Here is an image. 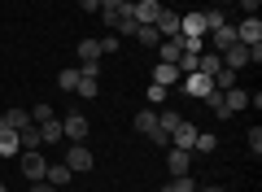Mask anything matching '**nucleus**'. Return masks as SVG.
<instances>
[{
    "label": "nucleus",
    "mask_w": 262,
    "mask_h": 192,
    "mask_svg": "<svg viewBox=\"0 0 262 192\" xmlns=\"http://www.w3.org/2000/svg\"><path fill=\"white\" fill-rule=\"evenodd\" d=\"M18 166H22V175H27L31 183H35V179H44V170H48L44 148H22V153H18Z\"/></svg>",
    "instance_id": "obj_1"
},
{
    "label": "nucleus",
    "mask_w": 262,
    "mask_h": 192,
    "mask_svg": "<svg viewBox=\"0 0 262 192\" xmlns=\"http://www.w3.org/2000/svg\"><path fill=\"white\" fill-rule=\"evenodd\" d=\"M66 166H70L75 175H83V170H92V166H96V157H92V148H88L83 140H79V144H70V148H66Z\"/></svg>",
    "instance_id": "obj_2"
},
{
    "label": "nucleus",
    "mask_w": 262,
    "mask_h": 192,
    "mask_svg": "<svg viewBox=\"0 0 262 192\" xmlns=\"http://www.w3.org/2000/svg\"><path fill=\"white\" fill-rule=\"evenodd\" d=\"M88 131H92V127H88V118H83L79 110H75V114H66V118H61V136L70 140V144H79V140H83Z\"/></svg>",
    "instance_id": "obj_3"
},
{
    "label": "nucleus",
    "mask_w": 262,
    "mask_h": 192,
    "mask_svg": "<svg viewBox=\"0 0 262 192\" xmlns=\"http://www.w3.org/2000/svg\"><path fill=\"white\" fill-rule=\"evenodd\" d=\"M184 92H188V96H201V101H206V96H210V92H214V79H210V74H184Z\"/></svg>",
    "instance_id": "obj_4"
},
{
    "label": "nucleus",
    "mask_w": 262,
    "mask_h": 192,
    "mask_svg": "<svg viewBox=\"0 0 262 192\" xmlns=\"http://www.w3.org/2000/svg\"><path fill=\"white\" fill-rule=\"evenodd\" d=\"M131 13H136V22H140V27H153V22H158V13H162V5H158V0H131Z\"/></svg>",
    "instance_id": "obj_5"
},
{
    "label": "nucleus",
    "mask_w": 262,
    "mask_h": 192,
    "mask_svg": "<svg viewBox=\"0 0 262 192\" xmlns=\"http://www.w3.org/2000/svg\"><path fill=\"white\" fill-rule=\"evenodd\" d=\"M236 44H262V22H258V13L245 18L241 27H236Z\"/></svg>",
    "instance_id": "obj_6"
},
{
    "label": "nucleus",
    "mask_w": 262,
    "mask_h": 192,
    "mask_svg": "<svg viewBox=\"0 0 262 192\" xmlns=\"http://www.w3.org/2000/svg\"><path fill=\"white\" fill-rule=\"evenodd\" d=\"M223 66L227 70H245V66H249V44H232V48H223Z\"/></svg>",
    "instance_id": "obj_7"
},
{
    "label": "nucleus",
    "mask_w": 262,
    "mask_h": 192,
    "mask_svg": "<svg viewBox=\"0 0 262 192\" xmlns=\"http://www.w3.org/2000/svg\"><path fill=\"white\" fill-rule=\"evenodd\" d=\"M166 170H170V175H188V170H192V153L170 144V153H166Z\"/></svg>",
    "instance_id": "obj_8"
},
{
    "label": "nucleus",
    "mask_w": 262,
    "mask_h": 192,
    "mask_svg": "<svg viewBox=\"0 0 262 192\" xmlns=\"http://www.w3.org/2000/svg\"><path fill=\"white\" fill-rule=\"evenodd\" d=\"M44 179H48V183H53V188H57V192H61V188H66V183L75 179V170H70V166H66V162H48V170H44Z\"/></svg>",
    "instance_id": "obj_9"
},
{
    "label": "nucleus",
    "mask_w": 262,
    "mask_h": 192,
    "mask_svg": "<svg viewBox=\"0 0 262 192\" xmlns=\"http://www.w3.org/2000/svg\"><path fill=\"white\" fill-rule=\"evenodd\" d=\"M223 105H227V114L236 118L241 110H249V92H245V88H227L223 92Z\"/></svg>",
    "instance_id": "obj_10"
},
{
    "label": "nucleus",
    "mask_w": 262,
    "mask_h": 192,
    "mask_svg": "<svg viewBox=\"0 0 262 192\" xmlns=\"http://www.w3.org/2000/svg\"><path fill=\"white\" fill-rule=\"evenodd\" d=\"M170 144H175V148H188V153H192V144H196V127H192V122H179V127L170 131Z\"/></svg>",
    "instance_id": "obj_11"
},
{
    "label": "nucleus",
    "mask_w": 262,
    "mask_h": 192,
    "mask_svg": "<svg viewBox=\"0 0 262 192\" xmlns=\"http://www.w3.org/2000/svg\"><path fill=\"white\" fill-rule=\"evenodd\" d=\"M179 79H184V74L170 61H153V83H158V88H170V83H179Z\"/></svg>",
    "instance_id": "obj_12"
},
{
    "label": "nucleus",
    "mask_w": 262,
    "mask_h": 192,
    "mask_svg": "<svg viewBox=\"0 0 262 192\" xmlns=\"http://www.w3.org/2000/svg\"><path fill=\"white\" fill-rule=\"evenodd\" d=\"M153 27H158V35H162V39H175V35H179V13L162 9V13H158V22H153Z\"/></svg>",
    "instance_id": "obj_13"
},
{
    "label": "nucleus",
    "mask_w": 262,
    "mask_h": 192,
    "mask_svg": "<svg viewBox=\"0 0 262 192\" xmlns=\"http://www.w3.org/2000/svg\"><path fill=\"white\" fill-rule=\"evenodd\" d=\"M0 127H5V131H22V127H31V110H9V114H0Z\"/></svg>",
    "instance_id": "obj_14"
},
{
    "label": "nucleus",
    "mask_w": 262,
    "mask_h": 192,
    "mask_svg": "<svg viewBox=\"0 0 262 192\" xmlns=\"http://www.w3.org/2000/svg\"><path fill=\"white\" fill-rule=\"evenodd\" d=\"M18 153H22L18 131H0V162H9V157H18Z\"/></svg>",
    "instance_id": "obj_15"
},
{
    "label": "nucleus",
    "mask_w": 262,
    "mask_h": 192,
    "mask_svg": "<svg viewBox=\"0 0 262 192\" xmlns=\"http://www.w3.org/2000/svg\"><path fill=\"white\" fill-rule=\"evenodd\" d=\"M219 66H223V57H219L214 48H206V53L196 57V74H210V79H214V70H219Z\"/></svg>",
    "instance_id": "obj_16"
},
{
    "label": "nucleus",
    "mask_w": 262,
    "mask_h": 192,
    "mask_svg": "<svg viewBox=\"0 0 262 192\" xmlns=\"http://www.w3.org/2000/svg\"><path fill=\"white\" fill-rule=\"evenodd\" d=\"M35 127H39V140H44V144H57V140H66V136H61V118L35 122Z\"/></svg>",
    "instance_id": "obj_17"
},
{
    "label": "nucleus",
    "mask_w": 262,
    "mask_h": 192,
    "mask_svg": "<svg viewBox=\"0 0 262 192\" xmlns=\"http://www.w3.org/2000/svg\"><path fill=\"white\" fill-rule=\"evenodd\" d=\"M179 35H206V18H201V13L179 18Z\"/></svg>",
    "instance_id": "obj_18"
},
{
    "label": "nucleus",
    "mask_w": 262,
    "mask_h": 192,
    "mask_svg": "<svg viewBox=\"0 0 262 192\" xmlns=\"http://www.w3.org/2000/svg\"><path fill=\"white\" fill-rule=\"evenodd\" d=\"M192 153H219V136H214V131H196Z\"/></svg>",
    "instance_id": "obj_19"
},
{
    "label": "nucleus",
    "mask_w": 262,
    "mask_h": 192,
    "mask_svg": "<svg viewBox=\"0 0 262 192\" xmlns=\"http://www.w3.org/2000/svg\"><path fill=\"white\" fill-rule=\"evenodd\" d=\"M179 53H184V48H179V35H175V39H162V44H158V57H162V61H170V66L179 61Z\"/></svg>",
    "instance_id": "obj_20"
},
{
    "label": "nucleus",
    "mask_w": 262,
    "mask_h": 192,
    "mask_svg": "<svg viewBox=\"0 0 262 192\" xmlns=\"http://www.w3.org/2000/svg\"><path fill=\"white\" fill-rule=\"evenodd\" d=\"M83 61H101V44L96 39H79V66Z\"/></svg>",
    "instance_id": "obj_21"
},
{
    "label": "nucleus",
    "mask_w": 262,
    "mask_h": 192,
    "mask_svg": "<svg viewBox=\"0 0 262 192\" xmlns=\"http://www.w3.org/2000/svg\"><path fill=\"white\" fill-rule=\"evenodd\" d=\"M18 140H22V148H44V140H39V127H35V122H31V127H22Z\"/></svg>",
    "instance_id": "obj_22"
},
{
    "label": "nucleus",
    "mask_w": 262,
    "mask_h": 192,
    "mask_svg": "<svg viewBox=\"0 0 262 192\" xmlns=\"http://www.w3.org/2000/svg\"><path fill=\"white\" fill-rule=\"evenodd\" d=\"M227 88H236V70L219 66V70H214V92H227Z\"/></svg>",
    "instance_id": "obj_23"
},
{
    "label": "nucleus",
    "mask_w": 262,
    "mask_h": 192,
    "mask_svg": "<svg viewBox=\"0 0 262 192\" xmlns=\"http://www.w3.org/2000/svg\"><path fill=\"white\" fill-rule=\"evenodd\" d=\"M179 122H184V118H179L175 110H158V131H166V136H170V131H175Z\"/></svg>",
    "instance_id": "obj_24"
},
{
    "label": "nucleus",
    "mask_w": 262,
    "mask_h": 192,
    "mask_svg": "<svg viewBox=\"0 0 262 192\" xmlns=\"http://www.w3.org/2000/svg\"><path fill=\"white\" fill-rule=\"evenodd\" d=\"M79 96H88V101H92V96H101V79H88V74H79Z\"/></svg>",
    "instance_id": "obj_25"
},
{
    "label": "nucleus",
    "mask_w": 262,
    "mask_h": 192,
    "mask_svg": "<svg viewBox=\"0 0 262 192\" xmlns=\"http://www.w3.org/2000/svg\"><path fill=\"white\" fill-rule=\"evenodd\" d=\"M166 101H170V88H158V83H149V110H162Z\"/></svg>",
    "instance_id": "obj_26"
},
{
    "label": "nucleus",
    "mask_w": 262,
    "mask_h": 192,
    "mask_svg": "<svg viewBox=\"0 0 262 192\" xmlns=\"http://www.w3.org/2000/svg\"><path fill=\"white\" fill-rule=\"evenodd\" d=\"M136 39H140L144 48H158V44H162V35H158V27H136Z\"/></svg>",
    "instance_id": "obj_27"
},
{
    "label": "nucleus",
    "mask_w": 262,
    "mask_h": 192,
    "mask_svg": "<svg viewBox=\"0 0 262 192\" xmlns=\"http://www.w3.org/2000/svg\"><path fill=\"white\" fill-rule=\"evenodd\" d=\"M166 192H196V179L192 175H175V179L166 183Z\"/></svg>",
    "instance_id": "obj_28"
},
{
    "label": "nucleus",
    "mask_w": 262,
    "mask_h": 192,
    "mask_svg": "<svg viewBox=\"0 0 262 192\" xmlns=\"http://www.w3.org/2000/svg\"><path fill=\"white\" fill-rule=\"evenodd\" d=\"M201 18H206V35H210L214 27H227V13H223V9H206Z\"/></svg>",
    "instance_id": "obj_29"
},
{
    "label": "nucleus",
    "mask_w": 262,
    "mask_h": 192,
    "mask_svg": "<svg viewBox=\"0 0 262 192\" xmlns=\"http://www.w3.org/2000/svg\"><path fill=\"white\" fill-rule=\"evenodd\" d=\"M57 88H61V92H75L79 88V70H61V74H57Z\"/></svg>",
    "instance_id": "obj_30"
},
{
    "label": "nucleus",
    "mask_w": 262,
    "mask_h": 192,
    "mask_svg": "<svg viewBox=\"0 0 262 192\" xmlns=\"http://www.w3.org/2000/svg\"><path fill=\"white\" fill-rule=\"evenodd\" d=\"M206 105L219 114V118H232V114H227V105H223V92H210V96H206Z\"/></svg>",
    "instance_id": "obj_31"
},
{
    "label": "nucleus",
    "mask_w": 262,
    "mask_h": 192,
    "mask_svg": "<svg viewBox=\"0 0 262 192\" xmlns=\"http://www.w3.org/2000/svg\"><path fill=\"white\" fill-rule=\"evenodd\" d=\"M96 44H101V57H114V53H118V35H114V31H110V35H101Z\"/></svg>",
    "instance_id": "obj_32"
},
{
    "label": "nucleus",
    "mask_w": 262,
    "mask_h": 192,
    "mask_svg": "<svg viewBox=\"0 0 262 192\" xmlns=\"http://www.w3.org/2000/svg\"><path fill=\"white\" fill-rule=\"evenodd\" d=\"M245 144H249V153L258 157V153H262V127H249V136H245Z\"/></svg>",
    "instance_id": "obj_33"
},
{
    "label": "nucleus",
    "mask_w": 262,
    "mask_h": 192,
    "mask_svg": "<svg viewBox=\"0 0 262 192\" xmlns=\"http://www.w3.org/2000/svg\"><path fill=\"white\" fill-rule=\"evenodd\" d=\"M79 74H88V79H101V61H83V66H79Z\"/></svg>",
    "instance_id": "obj_34"
},
{
    "label": "nucleus",
    "mask_w": 262,
    "mask_h": 192,
    "mask_svg": "<svg viewBox=\"0 0 262 192\" xmlns=\"http://www.w3.org/2000/svg\"><path fill=\"white\" fill-rule=\"evenodd\" d=\"M53 118V110H48V105H35V110H31V122H48Z\"/></svg>",
    "instance_id": "obj_35"
},
{
    "label": "nucleus",
    "mask_w": 262,
    "mask_h": 192,
    "mask_svg": "<svg viewBox=\"0 0 262 192\" xmlns=\"http://www.w3.org/2000/svg\"><path fill=\"white\" fill-rule=\"evenodd\" d=\"M27 192H57V188H53V183H48V179H35V183H31Z\"/></svg>",
    "instance_id": "obj_36"
},
{
    "label": "nucleus",
    "mask_w": 262,
    "mask_h": 192,
    "mask_svg": "<svg viewBox=\"0 0 262 192\" xmlns=\"http://www.w3.org/2000/svg\"><path fill=\"white\" fill-rule=\"evenodd\" d=\"M79 9L83 13H101V0H79Z\"/></svg>",
    "instance_id": "obj_37"
},
{
    "label": "nucleus",
    "mask_w": 262,
    "mask_h": 192,
    "mask_svg": "<svg viewBox=\"0 0 262 192\" xmlns=\"http://www.w3.org/2000/svg\"><path fill=\"white\" fill-rule=\"evenodd\" d=\"M258 5H262V0H241V9H245V18H253V13H258Z\"/></svg>",
    "instance_id": "obj_38"
},
{
    "label": "nucleus",
    "mask_w": 262,
    "mask_h": 192,
    "mask_svg": "<svg viewBox=\"0 0 262 192\" xmlns=\"http://www.w3.org/2000/svg\"><path fill=\"white\" fill-rule=\"evenodd\" d=\"M0 192H9V188H5V179H0Z\"/></svg>",
    "instance_id": "obj_39"
},
{
    "label": "nucleus",
    "mask_w": 262,
    "mask_h": 192,
    "mask_svg": "<svg viewBox=\"0 0 262 192\" xmlns=\"http://www.w3.org/2000/svg\"><path fill=\"white\" fill-rule=\"evenodd\" d=\"M0 175H5V162H0Z\"/></svg>",
    "instance_id": "obj_40"
},
{
    "label": "nucleus",
    "mask_w": 262,
    "mask_h": 192,
    "mask_svg": "<svg viewBox=\"0 0 262 192\" xmlns=\"http://www.w3.org/2000/svg\"><path fill=\"white\" fill-rule=\"evenodd\" d=\"M0 131H5V127H0Z\"/></svg>",
    "instance_id": "obj_41"
},
{
    "label": "nucleus",
    "mask_w": 262,
    "mask_h": 192,
    "mask_svg": "<svg viewBox=\"0 0 262 192\" xmlns=\"http://www.w3.org/2000/svg\"><path fill=\"white\" fill-rule=\"evenodd\" d=\"M162 192H166V188H162Z\"/></svg>",
    "instance_id": "obj_42"
}]
</instances>
